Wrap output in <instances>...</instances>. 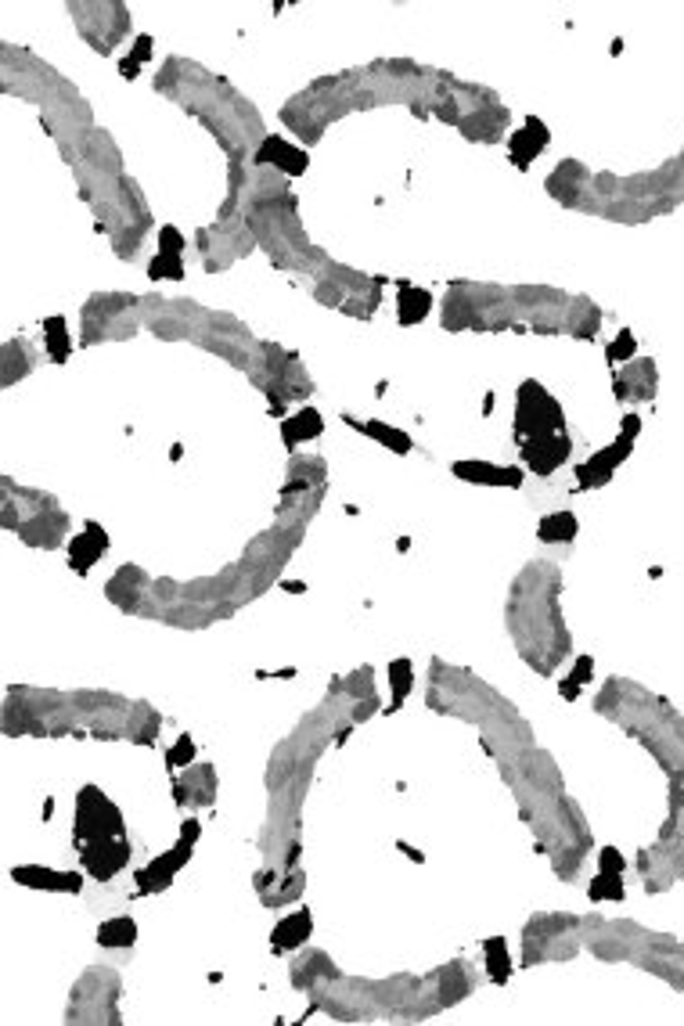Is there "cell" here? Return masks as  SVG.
<instances>
[{
    "instance_id": "cell-8",
    "label": "cell",
    "mask_w": 684,
    "mask_h": 1026,
    "mask_svg": "<svg viewBox=\"0 0 684 1026\" xmlns=\"http://www.w3.org/2000/svg\"><path fill=\"white\" fill-rule=\"evenodd\" d=\"M11 879L26 890H44V893H80L83 890V875L80 872H54L44 864H26V868H15Z\"/></svg>"
},
{
    "instance_id": "cell-5",
    "label": "cell",
    "mask_w": 684,
    "mask_h": 1026,
    "mask_svg": "<svg viewBox=\"0 0 684 1026\" xmlns=\"http://www.w3.org/2000/svg\"><path fill=\"white\" fill-rule=\"evenodd\" d=\"M630 450H634V440H623V436L616 443H609V447L594 450L584 465H576V483H580V490H598V486L609 483V479L616 476V468L630 458Z\"/></svg>"
},
{
    "instance_id": "cell-29",
    "label": "cell",
    "mask_w": 684,
    "mask_h": 1026,
    "mask_svg": "<svg viewBox=\"0 0 684 1026\" xmlns=\"http://www.w3.org/2000/svg\"><path fill=\"white\" fill-rule=\"evenodd\" d=\"M598 872H609V875H627V861L616 846H602L598 850Z\"/></svg>"
},
{
    "instance_id": "cell-7",
    "label": "cell",
    "mask_w": 684,
    "mask_h": 1026,
    "mask_svg": "<svg viewBox=\"0 0 684 1026\" xmlns=\"http://www.w3.org/2000/svg\"><path fill=\"white\" fill-rule=\"evenodd\" d=\"M519 454H522V461H526L530 472H537V476H551V472H558V468L569 461V454H573V440H569V432H562V436H548V440H530V443H522Z\"/></svg>"
},
{
    "instance_id": "cell-30",
    "label": "cell",
    "mask_w": 684,
    "mask_h": 1026,
    "mask_svg": "<svg viewBox=\"0 0 684 1026\" xmlns=\"http://www.w3.org/2000/svg\"><path fill=\"white\" fill-rule=\"evenodd\" d=\"M159 245H162V252H177V256H180L188 242H184V234H180L177 227H162V231H159Z\"/></svg>"
},
{
    "instance_id": "cell-9",
    "label": "cell",
    "mask_w": 684,
    "mask_h": 1026,
    "mask_svg": "<svg viewBox=\"0 0 684 1026\" xmlns=\"http://www.w3.org/2000/svg\"><path fill=\"white\" fill-rule=\"evenodd\" d=\"M548 141H551L548 126L540 123L537 116H526V123H522L519 130H512V137H508V155H512V162L519 170H530L533 159L548 148Z\"/></svg>"
},
{
    "instance_id": "cell-14",
    "label": "cell",
    "mask_w": 684,
    "mask_h": 1026,
    "mask_svg": "<svg viewBox=\"0 0 684 1026\" xmlns=\"http://www.w3.org/2000/svg\"><path fill=\"white\" fill-rule=\"evenodd\" d=\"M656 364L652 360H638L634 368H627V378L616 375V396L620 400H648V396L656 393Z\"/></svg>"
},
{
    "instance_id": "cell-12",
    "label": "cell",
    "mask_w": 684,
    "mask_h": 1026,
    "mask_svg": "<svg viewBox=\"0 0 684 1026\" xmlns=\"http://www.w3.org/2000/svg\"><path fill=\"white\" fill-rule=\"evenodd\" d=\"M310 933H314V915L310 911H292V915H285L274 926V933H270V951L274 954H281V951H296V947H303L306 940H310Z\"/></svg>"
},
{
    "instance_id": "cell-15",
    "label": "cell",
    "mask_w": 684,
    "mask_h": 1026,
    "mask_svg": "<svg viewBox=\"0 0 684 1026\" xmlns=\"http://www.w3.org/2000/svg\"><path fill=\"white\" fill-rule=\"evenodd\" d=\"M429 306H432V296L425 288L411 285V281H396V321L404 324V328L425 321Z\"/></svg>"
},
{
    "instance_id": "cell-22",
    "label": "cell",
    "mask_w": 684,
    "mask_h": 1026,
    "mask_svg": "<svg viewBox=\"0 0 684 1026\" xmlns=\"http://www.w3.org/2000/svg\"><path fill=\"white\" fill-rule=\"evenodd\" d=\"M44 335H47V353H51V360H58V364H65L69 360V353H72V342H69V328H65V317H47L44 321Z\"/></svg>"
},
{
    "instance_id": "cell-6",
    "label": "cell",
    "mask_w": 684,
    "mask_h": 1026,
    "mask_svg": "<svg viewBox=\"0 0 684 1026\" xmlns=\"http://www.w3.org/2000/svg\"><path fill=\"white\" fill-rule=\"evenodd\" d=\"M80 854H83V868L98 882H108V879H116L126 868V861H130V843H126V836L101 839V843L80 846Z\"/></svg>"
},
{
    "instance_id": "cell-13",
    "label": "cell",
    "mask_w": 684,
    "mask_h": 1026,
    "mask_svg": "<svg viewBox=\"0 0 684 1026\" xmlns=\"http://www.w3.org/2000/svg\"><path fill=\"white\" fill-rule=\"evenodd\" d=\"M256 162H260V166H278L288 177H299L310 159H306V152L296 148V144L281 141V137H267V141L260 144V152H256Z\"/></svg>"
},
{
    "instance_id": "cell-33",
    "label": "cell",
    "mask_w": 684,
    "mask_h": 1026,
    "mask_svg": "<svg viewBox=\"0 0 684 1026\" xmlns=\"http://www.w3.org/2000/svg\"><path fill=\"white\" fill-rule=\"evenodd\" d=\"M119 72H123V80H134L137 72H141V62H137V58H123V62H119Z\"/></svg>"
},
{
    "instance_id": "cell-10",
    "label": "cell",
    "mask_w": 684,
    "mask_h": 1026,
    "mask_svg": "<svg viewBox=\"0 0 684 1026\" xmlns=\"http://www.w3.org/2000/svg\"><path fill=\"white\" fill-rule=\"evenodd\" d=\"M450 472H454L458 479L476 483V486H512V490H519L522 479H526V472H522V468H515V465H490V461H483V458L458 461V465L450 468Z\"/></svg>"
},
{
    "instance_id": "cell-31",
    "label": "cell",
    "mask_w": 684,
    "mask_h": 1026,
    "mask_svg": "<svg viewBox=\"0 0 684 1026\" xmlns=\"http://www.w3.org/2000/svg\"><path fill=\"white\" fill-rule=\"evenodd\" d=\"M130 58H137V62H148L152 58V36H137L134 40V54Z\"/></svg>"
},
{
    "instance_id": "cell-20",
    "label": "cell",
    "mask_w": 684,
    "mask_h": 1026,
    "mask_svg": "<svg viewBox=\"0 0 684 1026\" xmlns=\"http://www.w3.org/2000/svg\"><path fill=\"white\" fill-rule=\"evenodd\" d=\"M576 533H580V522H576L573 512H551L537 522V537L544 544H569Z\"/></svg>"
},
{
    "instance_id": "cell-2",
    "label": "cell",
    "mask_w": 684,
    "mask_h": 1026,
    "mask_svg": "<svg viewBox=\"0 0 684 1026\" xmlns=\"http://www.w3.org/2000/svg\"><path fill=\"white\" fill-rule=\"evenodd\" d=\"M126 832L123 814L98 785H87L76 796V846L101 843V839H119Z\"/></svg>"
},
{
    "instance_id": "cell-24",
    "label": "cell",
    "mask_w": 684,
    "mask_h": 1026,
    "mask_svg": "<svg viewBox=\"0 0 684 1026\" xmlns=\"http://www.w3.org/2000/svg\"><path fill=\"white\" fill-rule=\"evenodd\" d=\"M148 278H152V281H162V278L184 281V263H180L177 252H162L159 249V256L148 263Z\"/></svg>"
},
{
    "instance_id": "cell-21",
    "label": "cell",
    "mask_w": 684,
    "mask_h": 1026,
    "mask_svg": "<svg viewBox=\"0 0 684 1026\" xmlns=\"http://www.w3.org/2000/svg\"><path fill=\"white\" fill-rule=\"evenodd\" d=\"M213 789H216V778H213V767H202L198 771V778H195V771L184 778V782H177V800L180 803H209L213 800Z\"/></svg>"
},
{
    "instance_id": "cell-16",
    "label": "cell",
    "mask_w": 684,
    "mask_h": 1026,
    "mask_svg": "<svg viewBox=\"0 0 684 1026\" xmlns=\"http://www.w3.org/2000/svg\"><path fill=\"white\" fill-rule=\"evenodd\" d=\"M321 432H324V418L314 407H299L292 418L281 422V440H285V447H299V443H306V440H317Z\"/></svg>"
},
{
    "instance_id": "cell-1",
    "label": "cell",
    "mask_w": 684,
    "mask_h": 1026,
    "mask_svg": "<svg viewBox=\"0 0 684 1026\" xmlns=\"http://www.w3.org/2000/svg\"><path fill=\"white\" fill-rule=\"evenodd\" d=\"M566 432V414L558 407V400L540 386V382H522L519 396H515V443L530 440H548V436H562Z\"/></svg>"
},
{
    "instance_id": "cell-17",
    "label": "cell",
    "mask_w": 684,
    "mask_h": 1026,
    "mask_svg": "<svg viewBox=\"0 0 684 1026\" xmlns=\"http://www.w3.org/2000/svg\"><path fill=\"white\" fill-rule=\"evenodd\" d=\"M346 422L353 425L357 432H364V436H371V440H378L386 450H393V454H411V436L407 432H400V429H393V425H386V422H378V418H353V414H346Z\"/></svg>"
},
{
    "instance_id": "cell-25",
    "label": "cell",
    "mask_w": 684,
    "mask_h": 1026,
    "mask_svg": "<svg viewBox=\"0 0 684 1026\" xmlns=\"http://www.w3.org/2000/svg\"><path fill=\"white\" fill-rule=\"evenodd\" d=\"M627 897V882L623 875H609V872H598L591 882V900H623Z\"/></svg>"
},
{
    "instance_id": "cell-23",
    "label": "cell",
    "mask_w": 684,
    "mask_h": 1026,
    "mask_svg": "<svg viewBox=\"0 0 684 1026\" xmlns=\"http://www.w3.org/2000/svg\"><path fill=\"white\" fill-rule=\"evenodd\" d=\"M389 684H393V706H404L414 684V666L411 659H393L389 663Z\"/></svg>"
},
{
    "instance_id": "cell-11",
    "label": "cell",
    "mask_w": 684,
    "mask_h": 1026,
    "mask_svg": "<svg viewBox=\"0 0 684 1026\" xmlns=\"http://www.w3.org/2000/svg\"><path fill=\"white\" fill-rule=\"evenodd\" d=\"M105 551H108V533L101 530L98 522H87V526H83L69 544V566L83 576L101 555H105Z\"/></svg>"
},
{
    "instance_id": "cell-19",
    "label": "cell",
    "mask_w": 684,
    "mask_h": 1026,
    "mask_svg": "<svg viewBox=\"0 0 684 1026\" xmlns=\"http://www.w3.org/2000/svg\"><path fill=\"white\" fill-rule=\"evenodd\" d=\"M137 944V922L126 915H116L98 926V947H112V951H123V947Z\"/></svg>"
},
{
    "instance_id": "cell-4",
    "label": "cell",
    "mask_w": 684,
    "mask_h": 1026,
    "mask_svg": "<svg viewBox=\"0 0 684 1026\" xmlns=\"http://www.w3.org/2000/svg\"><path fill=\"white\" fill-rule=\"evenodd\" d=\"M634 933L638 929L634 926H605V936L598 940L594 936V951H605V947H623V958H638V947L641 944H634ZM645 944H648V951L656 954V958H648V969H656V972H666V980H674L677 987H684V980H681V972L677 969H670V965L663 962V958H684V951H677V947H656V936L648 940V933H645Z\"/></svg>"
},
{
    "instance_id": "cell-3",
    "label": "cell",
    "mask_w": 684,
    "mask_h": 1026,
    "mask_svg": "<svg viewBox=\"0 0 684 1026\" xmlns=\"http://www.w3.org/2000/svg\"><path fill=\"white\" fill-rule=\"evenodd\" d=\"M198 821H184L180 825V839H177V846H173L170 854H162V857H155L148 868H141L137 872V890L141 893H159V890H166L173 882V875L188 864V857H191V850H195V843H198Z\"/></svg>"
},
{
    "instance_id": "cell-26",
    "label": "cell",
    "mask_w": 684,
    "mask_h": 1026,
    "mask_svg": "<svg viewBox=\"0 0 684 1026\" xmlns=\"http://www.w3.org/2000/svg\"><path fill=\"white\" fill-rule=\"evenodd\" d=\"M591 666H594V663H591V656H580V659H576V670L566 677V681H562V688H558V692H562V699H576V695H580V688H584V684L591 681Z\"/></svg>"
},
{
    "instance_id": "cell-32",
    "label": "cell",
    "mask_w": 684,
    "mask_h": 1026,
    "mask_svg": "<svg viewBox=\"0 0 684 1026\" xmlns=\"http://www.w3.org/2000/svg\"><path fill=\"white\" fill-rule=\"evenodd\" d=\"M638 432H641V418H638V414H627V418H623V425H620V436H623V440H634Z\"/></svg>"
},
{
    "instance_id": "cell-27",
    "label": "cell",
    "mask_w": 684,
    "mask_h": 1026,
    "mask_svg": "<svg viewBox=\"0 0 684 1026\" xmlns=\"http://www.w3.org/2000/svg\"><path fill=\"white\" fill-rule=\"evenodd\" d=\"M634 353H638V342H634V332H627V328H623V332L616 335V342H612L609 350H605V357H609L612 368H620L623 360H630Z\"/></svg>"
},
{
    "instance_id": "cell-28",
    "label": "cell",
    "mask_w": 684,
    "mask_h": 1026,
    "mask_svg": "<svg viewBox=\"0 0 684 1026\" xmlns=\"http://www.w3.org/2000/svg\"><path fill=\"white\" fill-rule=\"evenodd\" d=\"M191 760H195V738L180 735L177 746L166 749V767H184V764H191Z\"/></svg>"
},
{
    "instance_id": "cell-18",
    "label": "cell",
    "mask_w": 684,
    "mask_h": 1026,
    "mask_svg": "<svg viewBox=\"0 0 684 1026\" xmlns=\"http://www.w3.org/2000/svg\"><path fill=\"white\" fill-rule=\"evenodd\" d=\"M483 969L497 987L508 983V976H512V947H508L504 936H490L483 944Z\"/></svg>"
}]
</instances>
